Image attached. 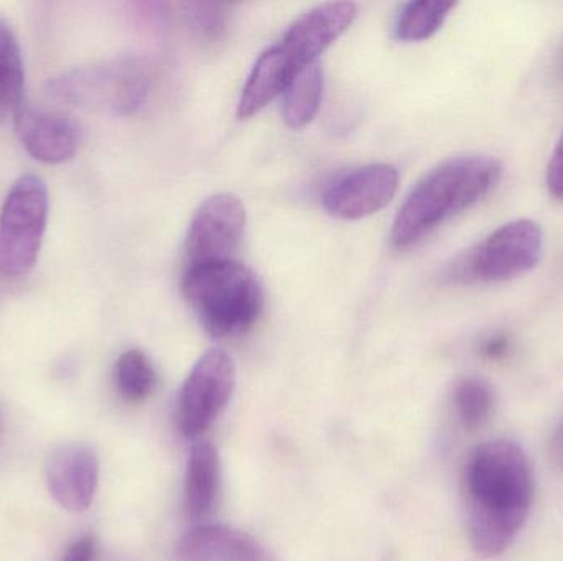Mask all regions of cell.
Masks as SVG:
<instances>
[{
    "label": "cell",
    "mask_w": 563,
    "mask_h": 561,
    "mask_svg": "<svg viewBox=\"0 0 563 561\" xmlns=\"http://www.w3.org/2000/svg\"><path fill=\"white\" fill-rule=\"evenodd\" d=\"M298 66L280 45L266 49L257 59L241 92L238 115L241 119L253 117L269 105L277 96L284 94Z\"/></svg>",
    "instance_id": "cell-14"
},
{
    "label": "cell",
    "mask_w": 563,
    "mask_h": 561,
    "mask_svg": "<svg viewBox=\"0 0 563 561\" xmlns=\"http://www.w3.org/2000/svg\"><path fill=\"white\" fill-rule=\"evenodd\" d=\"M221 461L214 445L197 441L188 457L185 474V509L194 520L205 519L220 493Z\"/></svg>",
    "instance_id": "cell-15"
},
{
    "label": "cell",
    "mask_w": 563,
    "mask_h": 561,
    "mask_svg": "<svg viewBox=\"0 0 563 561\" xmlns=\"http://www.w3.org/2000/svg\"><path fill=\"white\" fill-rule=\"evenodd\" d=\"M25 66L15 33L0 19V122L25 104Z\"/></svg>",
    "instance_id": "cell-17"
},
{
    "label": "cell",
    "mask_w": 563,
    "mask_h": 561,
    "mask_svg": "<svg viewBox=\"0 0 563 561\" xmlns=\"http://www.w3.org/2000/svg\"><path fill=\"white\" fill-rule=\"evenodd\" d=\"M96 557H98V540L88 534L79 537L66 549L62 561H96Z\"/></svg>",
    "instance_id": "cell-23"
},
{
    "label": "cell",
    "mask_w": 563,
    "mask_h": 561,
    "mask_svg": "<svg viewBox=\"0 0 563 561\" xmlns=\"http://www.w3.org/2000/svg\"><path fill=\"white\" fill-rule=\"evenodd\" d=\"M323 98V72L320 65L310 63L297 69L284 91L282 115L287 125L301 128L313 121Z\"/></svg>",
    "instance_id": "cell-16"
},
{
    "label": "cell",
    "mask_w": 563,
    "mask_h": 561,
    "mask_svg": "<svg viewBox=\"0 0 563 561\" xmlns=\"http://www.w3.org/2000/svg\"><path fill=\"white\" fill-rule=\"evenodd\" d=\"M466 524L473 549L485 559L503 556L528 520L534 476L515 441L479 445L465 471Z\"/></svg>",
    "instance_id": "cell-1"
},
{
    "label": "cell",
    "mask_w": 563,
    "mask_h": 561,
    "mask_svg": "<svg viewBox=\"0 0 563 561\" xmlns=\"http://www.w3.org/2000/svg\"><path fill=\"white\" fill-rule=\"evenodd\" d=\"M453 404L463 427L468 431H476L495 412V391L482 379H462L453 392Z\"/></svg>",
    "instance_id": "cell-19"
},
{
    "label": "cell",
    "mask_w": 563,
    "mask_h": 561,
    "mask_svg": "<svg viewBox=\"0 0 563 561\" xmlns=\"http://www.w3.org/2000/svg\"><path fill=\"white\" fill-rule=\"evenodd\" d=\"M545 183H548L549 193L555 200L563 201V128L551 160H549L548 171H545Z\"/></svg>",
    "instance_id": "cell-22"
},
{
    "label": "cell",
    "mask_w": 563,
    "mask_h": 561,
    "mask_svg": "<svg viewBox=\"0 0 563 561\" xmlns=\"http://www.w3.org/2000/svg\"><path fill=\"white\" fill-rule=\"evenodd\" d=\"M181 292L213 338L250 332L266 302L256 273L234 259L188 267Z\"/></svg>",
    "instance_id": "cell-3"
},
{
    "label": "cell",
    "mask_w": 563,
    "mask_h": 561,
    "mask_svg": "<svg viewBox=\"0 0 563 561\" xmlns=\"http://www.w3.org/2000/svg\"><path fill=\"white\" fill-rule=\"evenodd\" d=\"M184 9L188 26L205 45H213L227 35L230 12L223 3L191 2L184 3Z\"/></svg>",
    "instance_id": "cell-21"
},
{
    "label": "cell",
    "mask_w": 563,
    "mask_h": 561,
    "mask_svg": "<svg viewBox=\"0 0 563 561\" xmlns=\"http://www.w3.org/2000/svg\"><path fill=\"white\" fill-rule=\"evenodd\" d=\"M456 2L417 0L402 7L396 22L397 38L402 42H422L435 35Z\"/></svg>",
    "instance_id": "cell-18"
},
{
    "label": "cell",
    "mask_w": 563,
    "mask_h": 561,
    "mask_svg": "<svg viewBox=\"0 0 563 561\" xmlns=\"http://www.w3.org/2000/svg\"><path fill=\"white\" fill-rule=\"evenodd\" d=\"M244 227L246 207L240 198L231 193L207 198L195 211L188 227L185 243L188 267L233 259L243 240Z\"/></svg>",
    "instance_id": "cell-8"
},
{
    "label": "cell",
    "mask_w": 563,
    "mask_h": 561,
    "mask_svg": "<svg viewBox=\"0 0 563 561\" xmlns=\"http://www.w3.org/2000/svg\"><path fill=\"white\" fill-rule=\"evenodd\" d=\"M157 375L151 359L141 349H129L115 362V385L129 402L145 401L154 391Z\"/></svg>",
    "instance_id": "cell-20"
},
{
    "label": "cell",
    "mask_w": 563,
    "mask_h": 561,
    "mask_svg": "<svg viewBox=\"0 0 563 561\" xmlns=\"http://www.w3.org/2000/svg\"><path fill=\"white\" fill-rule=\"evenodd\" d=\"M551 458L555 467L563 470V420L555 428L554 435L551 440Z\"/></svg>",
    "instance_id": "cell-25"
},
{
    "label": "cell",
    "mask_w": 563,
    "mask_h": 561,
    "mask_svg": "<svg viewBox=\"0 0 563 561\" xmlns=\"http://www.w3.org/2000/svg\"><path fill=\"white\" fill-rule=\"evenodd\" d=\"M99 484V460L88 445L68 444L53 451L46 464V486L58 506L85 513L95 501Z\"/></svg>",
    "instance_id": "cell-10"
},
{
    "label": "cell",
    "mask_w": 563,
    "mask_h": 561,
    "mask_svg": "<svg viewBox=\"0 0 563 561\" xmlns=\"http://www.w3.org/2000/svg\"><path fill=\"white\" fill-rule=\"evenodd\" d=\"M236 388V366L223 349L205 352L181 385L177 425L181 435L197 438L213 425L230 404Z\"/></svg>",
    "instance_id": "cell-7"
},
{
    "label": "cell",
    "mask_w": 563,
    "mask_h": 561,
    "mask_svg": "<svg viewBox=\"0 0 563 561\" xmlns=\"http://www.w3.org/2000/svg\"><path fill=\"white\" fill-rule=\"evenodd\" d=\"M511 351V338L505 333H498V335L489 336L488 339L482 343L479 348V355L488 361H499V359L506 358Z\"/></svg>",
    "instance_id": "cell-24"
},
{
    "label": "cell",
    "mask_w": 563,
    "mask_h": 561,
    "mask_svg": "<svg viewBox=\"0 0 563 561\" xmlns=\"http://www.w3.org/2000/svg\"><path fill=\"white\" fill-rule=\"evenodd\" d=\"M542 249L544 233L536 221H511L450 263L445 279L455 283L506 282L531 272Z\"/></svg>",
    "instance_id": "cell-5"
},
{
    "label": "cell",
    "mask_w": 563,
    "mask_h": 561,
    "mask_svg": "<svg viewBox=\"0 0 563 561\" xmlns=\"http://www.w3.org/2000/svg\"><path fill=\"white\" fill-rule=\"evenodd\" d=\"M16 137L26 154L42 164L62 165L78 150V131L66 115L23 104L13 115Z\"/></svg>",
    "instance_id": "cell-12"
},
{
    "label": "cell",
    "mask_w": 563,
    "mask_h": 561,
    "mask_svg": "<svg viewBox=\"0 0 563 561\" xmlns=\"http://www.w3.org/2000/svg\"><path fill=\"white\" fill-rule=\"evenodd\" d=\"M505 167L492 155L468 154L437 165L410 191L394 220L397 249H407L496 190Z\"/></svg>",
    "instance_id": "cell-2"
},
{
    "label": "cell",
    "mask_w": 563,
    "mask_h": 561,
    "mask_svg": "<svg viewBox=\"0 0 563 561\" xmlns=\"http://www.w3.org/2000/svg\"><path fill=\"white\" fill-rule=\"evenodd\" d=\"M178 561H267L263 547L241 530L221 524H201L188 530L177 546Z\"/></svg>",
    "instance_id": "cell-13"
},
{
    "label": "cell",
    "mask_w": 563,
    "mask_h": 561,
    "mask_svg": "<svg viewBox=\"0 0 563 561\" xmlns=\"http://www.w3.org/2000/svg\"><path fill=\"white\" fill-rule=\"evenodd\" d=\"M399 188V171L387 164L357 168L330 184L323 206L338 220H363L386 207Z\"/></svg>",
    "instance_id": "cell-9"
},
{
    "label": "cell",
    "mask_w": 563,
    "mask_h": 561,
    "mask_svg": "<svg viewBox=\"0 0 563 561\" xmlns=\"http://www.w3.org/2000/svg\"><path fill=\"white\" fill-rule=\"evenodd\" d=\"M48 188L38 175H22L0 207V273L26 276L38 260L48 223Z\"/></svg>",
    "instance_id": "cell-6"
},
{
    "label": "cell",
    "mask_w": 563,
    "mask_h": 561,
    "mask_svg": "<svg viewBox=\"0 0 563 561\" xmlns=\"http://www.w3.org/2000/svg\"><path fill=\"white\" fill-rule=\"evenodd\" d=\"M53 98L73 108L132 115L151 96L152 68L144 58L122 56L66 69L48 79Z\"/></svg>",
    "instance_id": "cell-4"
},
{
    "label": "cell",
    "mask_w": 563,
    "mask_h": 561,
    "mask_svg": "<svg viewBox=\"0 0 563 561\" xmlns=\"http://www.w3.org/2000/svg\"><path fill=\"white\" fill-rule=\"evenodd\" d=\"M552 76L558 85L563 86V38L555 49L554 61H552Z\"/></svg>",
    "instance_id": "cell-26"
},
{
    "label": "cell",
    "mask_w": 563,
    "mask_h": 561,
    "mask_svg": "<svg viewBox=\"0 0 563 561\" xmlns=\"http://www.w3.org/2000/svg\"><path fill=\"white\" fill-rule=\"evenodd\" d=\"M357 7L351 2H328L298 16L282 36L279 45L291 61L301 66L317 63L356 19Z\"/></svg>",
    "instance_id": "cell-11"
}]
</instances>
